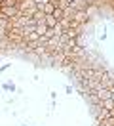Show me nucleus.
Returning <instances> with one entry per match:
<instances>
[{
	"mask_svg": "<svg viewBox=\"0 0 114 126\" xmlns=\"http://www.w3.org/2000/svg\"><path fill=\"white\" fill-rule=\"evenodd\" d=\"M2 14H4V16H13L15 10L13 8H2Z\"/></svg>",
	"mask_w": 114,
	"mask_h": 126,
	"instance_id": "nucleus-3",
	"label": "nucleus"
},
{
	"mask_svg": "<svg viewBox=\"0 0 114 126\" xmlns=\"http://www.w3.org/2000/svg\"><path fill=\"white\" fill-rule=\"evenodd\" d=\"M88 2H93V0H88Z\"/></svg>",
	"mask_w": 114,
	"mask_h": 126,
	"instance_id": "nucleus-4",
	"label": "nucleus"
},
{
	"mask_svg": "<svg viewBox=\"0 0 114 126\" xmlns=\"http://www.w3.org/2000/svg\"><path fill=\"white\" fill-rule=\"evenodd\" d=\"M51 16L55 17L57 21H61V19H63V10H61V8H55V10H53V14H51Z\"/></svg>",
	"mask_w": 114,
	"mask_h": 126,
	"instance_id": "nucleus-2",
	"label": "nucleus"
},
{
	"mask_svg": "<svg viewBox=\"0 0 114 126\" xmlns=\"http://www.w3.org/2000/svg\"><path fill=\"white\" fill-rule=\"evenodd\" d=\"M44 23L48 25L50 29H53V27H57V19H55L53 16H46V17H44Z\"/></svg>",
	"mask_w": 114,
	"mask_h": 126,
	"instance_id": "nucleus-1",
	"label": "nucleus"
}]
</instances>
